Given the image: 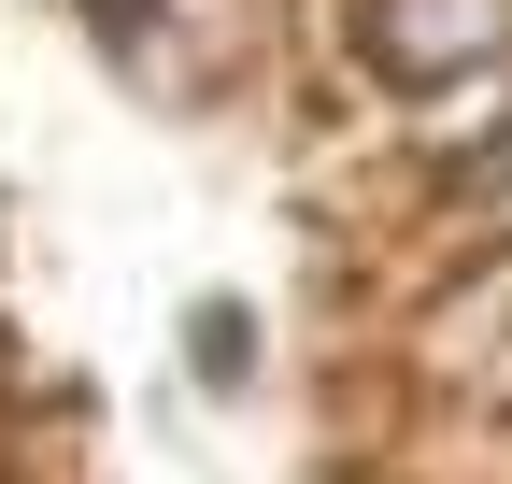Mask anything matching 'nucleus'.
<instances>
[{
    "label": "nucleus",
    "instance_id": "nucleus-1",
    "mask_svg": "<svg viewBox=\"0 0 512 484\" xmlns=\"http://www.w3.org/2000/svg\"><path fill=\"white\" fill-rule=\"evenodd\" d=\"M427 15H441V29H384V72H399V86H441V72L498 29V0H427Z\"/></svg>",
    "mask_w": 512,
    "mask_h": 484
},
{
    "label": "nucleus",
    "instance_id": "nucleus-2",
    "mask_svg": "<svg viewBox=\"0 0 512 484\" xmlns=\"http://www.w3.org/2000/svg\"><path fill=\"white\" fill-rule=\"evenodd\" d=\"M200 385H242V314H200Z\"/></svg>",
    "mask_w": 512,
    "mask_h": 484
}]
</instances>
